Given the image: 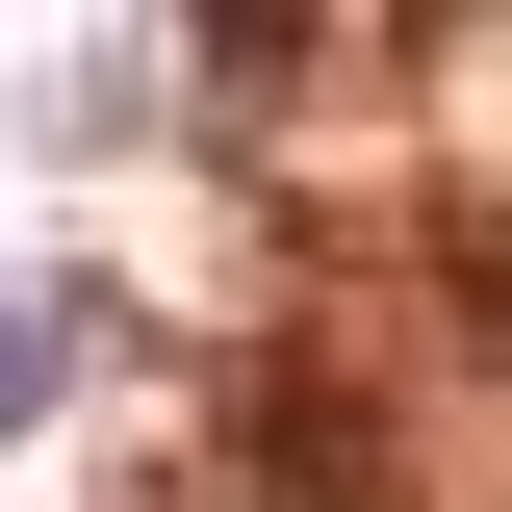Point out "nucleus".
Wrapping results in <instances>:
<instances>
[{"label":"nucleus","instance_id":"obj_1","mask_svg":"<svg viewBox=\"0 0 512 512\" xmlns=\"http://www.w3.org/2000/svg\"><path fill=\"white\" fill-rule=\"evenodd\" d=\"M77 333H103V308H77V282H0V461H26V436H52V410H77Z\"/></svg>","mask_w":512,"mask_h":512}]
</instances>
